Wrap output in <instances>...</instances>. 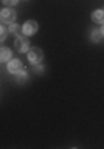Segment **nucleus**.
I'll list each match as a JSON object with an SVG mask.
<instances>
[{
    "label": "nucleus",
    "instance_id": "obj_9",
    "mask_svg": "<svg viewBox=\"0 0 104 149\" xmlns=\"http://www.w3.org/2000/svg\"><path fill=\"white\" fill-rule=\"evenodd\" d=\"M7 32H8V27H7L5 23H3V27H2V32H0V38H2V40H5V38H7Z\"/></svg>",
    "mask_w": 104,
    "mask_h": 149
},
{
    "label": "nucleus",
    "instance_id": "obj_7",
    "mask_svg": "<svg viewBox=\"0 0 104 149\" xmlns=\"http://www.w3.org/2000/svg\"><path fill=\"white\" fill-rule=\"evenodd\" d=\"M10 56H12V50L10 48H2V55H0V58H2V61L5 63V61H10Z\"/></svg>",
    "mask_w": 104,
    "mask_h": 149
},
{
    "label": "nucleus",
    "instance_id": "obj_2",
    "mask_svg": "<svg viewBox=\"0 0 104 149\" xmlns=\"http://www.w3.org/2000/svg\"><path fill=\"white\" fill-rule=\"evenodd\" d=\"M37 30H38V25H37V22H33V20H28L21 25L23 35H33V33H37Z\"/></svg>",
    "mask_w": 104,
    "mask_h": 149
},
{
    "label": "nucleus",
    "instance_id": "obj_10",
    "mask_svg": "<svg viewBox=\"0 0 104 149\" xmlns=\"http://www.w3.org/2000/svg\"><path fill=\"white\" fill-rule=\"evenodd\" d=\"M17 2H18V0H2V3H3V5H8V3H12V5H15Z\"/></svg>",
    "mask_w": 104,
    "mask_h": 149
},
{
    "label": "nucleus",
    "instance_id": "obj_1",
    "mask_svg": "<svg viewBox=\"0 0 104 149\" xmlns=\"http://www.w3.org/2000/svg\"><path fill=\"white\" fill-rule=\"evenodd\" d=\"M43 58V52H42V48H30L28 50V60H30L31 63H40Z\"/></svg>",
    "mask_w": 104,
    "mask_h": 149
},
{
    "label": "nucleus",
    "instance_id": "obj_5",
    "mask_svg": "<svg viewBox=\"0 0 104 149\" xmlns=\"http://www.w3.org/2000/svg\"><path fill=\"white\" fill-rule=\"evenodd\" d=\"M7 68L10 73H20V71H23V65H21L20 60H10Z\"/></svg>",
    "mask_w": 104,
    "mask_h": 149
},
{
    "label": "nucleus",
    "instance_id": "obj_12",
    "mask_svg": "<svg viewBox=\"0 0 104 149\" xmlns=\"http://www.w3.org/2000/svg\"><path fill=\"white\" fill-rule=\"evenodd\" d=\"M101 32H103V35H104V23H103V27H101Z\"/></svg>",
    "mask_w": 104,
    "mask_h": 149
},
{
    "label": "nucleus",
    "instance_id": "obj_4",
    "mask_svg": "<svg viewBox=\"0 0 104 149\" xmlns=\"http://www.w3.org/2000/svg\"><path fill=\"white\" fill-rule=\"evenodd\" d=\"M2 22L3 23H13L15 22V18H17V13L13 10H8V8H3L2 10Z\"/></svg>",
    "mask_w": 104,
    "mask_h": 149
},
{
    "label": "nucleus",
    "instance_id": "obj_6",
    "mask_svg": "<svg viewBox=\"0 0 104 149\" xmlns=\"http://www.w3.org/2000/svg\"><path fill=\"white\" fill-rule=\"evenodd\" d=\"M93 22H96V23H104V10H96L93 12Z\"/></svg>",
    "mask_w": 104,
    "mask_h": 149
},
{
    "label": "nucleus",
    "instance_id": "obj_3",
    "mask_svg": "<svg viewBox=\"0 0 104 149\" xmlns=\"http://www.w3.org/2000/svg\"><path fill=\"white\" fill-rule=\"evenodd\" d=\"M15 48H17V52H20V53H23V52H28L30 50V47H28V40H26L25 37H17L15 40Z\"/></svg>",
    "mask_w": 104,
    "mask_h": 149
},
{
    "label": "nucleus",
    "instance_id": "obj_8",
    "mask_svg": "<svg viewBox=\"0 0 104 149\" xmlns=\"http://www.w3.org/2000/svg\"><path fill=\"white\" fill-rule=\"evenodd\" d=\"M101 37H103V32H101V30H94V32H93V40L99 42V40H101Z\"/></svg>",
    "mask_w": 104,
    "mask_h": 149
},
{
    "label": "nucleus",
    "instance_id": "obj_11",
    "mask_svg": "<svg viewBox=\"0 0 104 149\" xmlns=\"http://www.w3.org/2000/svg\"><path fill=\"white\" fill-rule=\"evenodd\" d=\"M26 78V74H25V71H20V73H18V78H17V80L18 81H23Z\"/></svg>",
    "mask_w": 104,
    "mask_h": 149
}]
</instances>
